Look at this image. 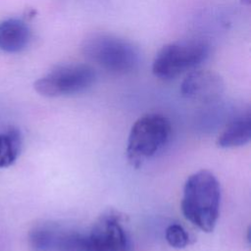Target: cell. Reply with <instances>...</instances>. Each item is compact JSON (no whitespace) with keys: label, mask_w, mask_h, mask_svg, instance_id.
Masks as SVG:
<instances>
[{"label":"cell","mask_w":251,"mask_h":251,"mask_svg":"<svg viewBox=\"0 0 251 251\" xmlns=\"http://www.w3.org/2000/svg\"><path fill=\"white\" fill-rule=\"evenodd\" d=\"M32 251H88L86 231L55 223L39 224L28 233Z\"/></svg>","instance_id":"cell-6"},{"label":"cell","mask_w":251,"mask_h":251,"mask_svg":"<svg viewBox=\"0 0 251 251\" xmlns=\"http://www.w3.org/2000/svg\"><path fill=\"white\" fill-rule=\"evenodd\" d=\"M22 149V135L17 128H9L0 133V169L12 166Z\"/></svg>","instance_id":"cell-11"},{"label":"cell","mask_w":251,"mask_h":251,"mask_svg":"<svg viewBox=\"0 0 251 251\" xmlns=\"http://www.w3.org/2000/svg\"><path fill=\"white\" fill-rule=\"evenodd\" d=\"M95 72L85 64L59 66L34 82L35 91L45 97H59L82 92L95 81Z\"/></svg>","instance_id":"cell-5"},{"label":"cell","mask_w":251,"mask_h":251,"mask_svg":"<svg viewBox=\"0 0 251 251\" xmlns=\"http://www.w3.org/2000/svg\"><path fill=\"white\" fill-rule=\"evenodd\" d=\"M251 138L250 112L242 113L231 121L223 129L217 138L220 148H235L247 144Z\"/></svg>","instance_id":"cell-9"},{"label":"cell","mask_w":251,"mask_h":251,"mask_svg":"<svg viewBox=\"0 0 251 251\" xmlns=\"http://www.w3.org/2000/svg\"><path fill=\"white\" fill-rule=\"evenodd\" d=\"M27 25L19 19H9L0 23V49L7 53L24 50L29 41Z\"/></svg>","instance_id":"cell-10"},{"label":"cell","mask_w":251,"mask_h":251,"mask_svg":"<svg viewBox=\"0 0 251 251\" xmlns=\"http://www.w3.org/2000/svg\"><path fill=\"white\" fill-rule=\"evenodd\" d=\"M221 186L213 173L198 171L186 179L181 212L186 220L205 232L214 230L220 215Z\"/></svg>","instance_id":"cell-1"},{"label":"cell","mask_w":251,"mask_h":251,"mask_svg":"<svg viewBox=\"0 0 251 251\" xmlns=\"http://www.w3.org/2000/svg\"><path fill=\"white\" fill-rule=\"evenodd\" d=\"M165 238L170 246L181 249L189 244V235L182 226L178 224H172L167 226L165 230Z\"/></svg>","instance_id":"cell-12"},{"label":"cell","mask_w":251,"mask_h":251,"mask_svg":"<svg viewBox=\"0 0 251 251\" xmlns=\"http://www.w3.org/2000/svg\"><path fill=\"white\" fill-rule=\"evenodd\" d=\"M180 92L183 97L201 103L217 100L224 92L221 75L207 70H193L182 80Z\"/></svg>","instance_id":"cell-8"},{"label":"cell","mask_w":251,"mask_h":251,"mask_svg":"<svg viewBox=\"0 0 251 251\" xmlns=\"http://www.w3.org/2000/svg\"><path fill=\"white\" fill-rule=\"evenodd\" d=\"M171 123L161 114H146L135 121L129 131L126 157L129 164L139 168L163 149L171 136Z\"/></svg>","instance_id":"cell-2"},{"label":"cell","mask_w":251,"mask_h":251,"mask_svg":"<svg viewBox=\"0 0 251 251\" xmlns=\"http://www.w3.org/2000/svg\"><path fill=\"white\" fill-rule=\"evenodd\" d=\"M210 45L202 39H183L164 46L156 55L152 72L161 79H173L206 61Z\"/></svg>","instance_id":"cell-4"},{"label":"cell","mask_w":251,"mask_h":251,"mask_svg":"<svg viewBox=\"0 0 251 251\" xmlns=\"http://www.w3.org/2000/svg\"><path fill=\"white\" fill-rule=\"evenodd\" d=\"M81 48L88 60L114 74L129 73L139 63L137 48L111 34H93L83 41Z\"/></svg>","instance_id":"cell-3"},{"label":"cell","mask_w":251,"mask_h":251,"mask_svg":"<svg viewBox=\"0 0 251 251\" xmlns=\"http://www.w3.org/2000/svg\"><path fill=\"white\" fill-rule=\"evenodd\" d=\"M86 234L88 251H133L129 232L114 212L103 214Z\"/></svg>","instance_id":"cell-7"}]
</instances>
